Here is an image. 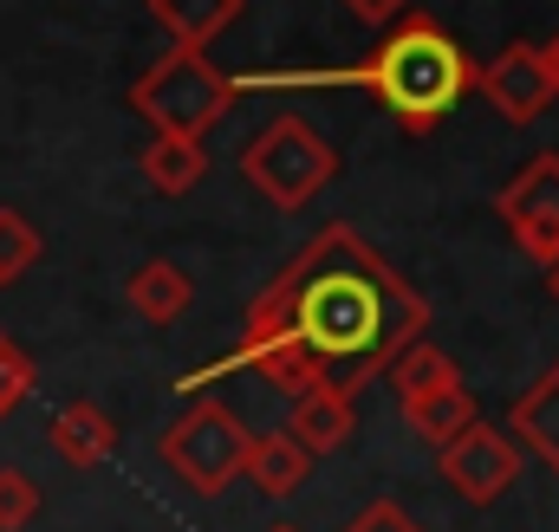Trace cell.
I'll return each mask as SVG.
<instances>
[{"mask_svg":"<svg viewBox=\"0 0 559 532\" xmlns=\"http://www.w3.org/2000/svg\"><path fill=\"white\" fill-rule=\"evenodd\" d=\"M365 26H391V20H404L411 13V0H345Z\"/></svg>","mask_w":559,"mask_h":532,"instance_id":"7402d4cb","label":"cell"},{"mask_svg":"<svg viewBox=\"0 0 559 532\" xmlns=\"http://www.w3.org/2000/svg\"><path fill=\"white\" fill-rule=\"evenodd\" d=\"M345 532H423V527L404 513V507H397V500H371V507H365V513H358Z\"/></svg>","mask_w":559,"mask_h":532,"instance_id":"44dd1931","label":"cell"},{"mask_svg":"<svg viewBox=\"0 0 559 532\" xmlns=\"http://www.w3.org/2000/svg\"><path fill=\"white\" fill-rule=\"evenodd\" d=\"M306 474H312V455H306L286 428H274V435H254V448H248V481H254L267 500H286Z\"/></svg>","mask_w":559,"mask_h":532,"instance_id":"9a60e30c","label":"cell"},{"mask_svg":"<svg viewBox=\"0 0 559 532\" xmlns=\"http://www.w3.org/2000/svg\"><path fill=\"white\" fill-rule=\"evenodd\" d=\"M39 513V487L20 468H0V532H20Z\"/></svg>","mask_w":559,"mask_h":532,"instance_id":"d6986e66","label":"cell"},{"mask_svg":"<svg viewBox=\"0 0 559 532\" xmlns=\"http://www.w3.org/2000/svg\"><path fill=\"white\" fill-rule=\"evenodd\" d=\"M241 7L248 0H150V20L176 39V46H209V39H222L235 20H241Z\"/></svg>","mask_w":559,"mask_h":532,"instance_id":"8fae6325","label":"cell"},{"mask_svg":"<svg viewBox=\"0 0 559 532\" xmlns=\"http://www.w3.org/2000/svg\"><path fill=\"white\" fill-rule=\"evenodd\" d=\"M26 390H33V358H26V351L0 331V422L20 409V397H26Z\"/></svg>","mask_w":559,"mask_h":532,"instance_id":"ffe728a7","label":"cell"},{"mask_svg":"<svg viewBox=\"0 0 559 532\" xmlns=\"http://www.w3.org/2000/svg\"><path fill=\"white\" fill-rule=\"evenodd\" d=\"M267 532H299V527H267Z\"/></svg>","mask_w":559,"mask_h":532,"instance_id":"d4e9b609","label":"cell"},{"mask_svg":"<svg viewBox=\"0 0 559 532\" xmlns=\"http://www.w3.org/2000/svg\"><path fill=\"white\" fill-rule=\"evenodd\" d=\"M547 292H554V299H559V261L547 266Z\"/></svg>","mask_w":559,"mask_h":532,"instance_id":"cb8c5ba5","label":"cell"},{"mask_svg":"<svg viewBox=\"0 0 559 532\" xmlns=\"http://www.w3.org/2000/svg\"><path fill=\"white\" fill-rule=\"evenodd\" d=\"M475 92H481L508 124H534V118L554 105V78H547L540 46H508V52H495L488 65H475Z\"/></svg>","mask_w":559,"mask_h":532,"instance_id":"ba28073f","label":"cell"},{"mask_svg":"<svg viewBox=\"0 0 559 532\" xmlns=\"http://www.w3.org/2000/svg\"><path fill=\"white\" fill-rule=\"evenodd\" d=\"M352 428H358V402L352 397H338V390H306V397H293V422H286V435H293L312 461L332 455V448H345Z\"/></svg>","mask_w":559,"mask_h":532,"instance_id":"9c48e42d","label":"cell"},{"mask_svg":"<svg viewBox=\"0 0 559 532\" xmlns=\"http://www.w3.org/2000/svg\"><path fill=\"white\" fill-rule=\"evenodd\" d=\"M404 415H411V428H417L429 448H449L475 422V397L455 384V390H436V397H423V402H404Z\"/></svg>","mask_w":559,"mask_h":532,"instance_id":"e0dca14e","label":"cell"},{"mask_svg":"<svg viewBox=\"0 0 559 532\" xmlns=\"http://www.w3.org/2000/svg\"><path fill=\"white\" fill-rule=\"evenodd\" d=\"M46 442H52V455H59L66 468H105L111 448H118V428H111V415H105L98 402H72V409L52 415Z\"/></svg>","mask_w":559,"mask_h":532,"instance_id":"30bf717a","label":"cell"},{"mask_svg":"<svg viewBox=\"0 0 559 532\" xmlns=\"http://www.w3.org/2000/svg\"><path fill=\"white\" fill-rule=\"evenodd\" d=\"M163 461L195 487V494H228L241 474H248V448H254V435H248V422L228 409V402H195L189 415H176L169 428H163Z\"/></svg>","mask_w":559,"mask_h":532,"instance_id":"5b68a950","label":"cell"},{"mask_svg":"<svg viewBox=\"0 0 559 532\" xmlns=\"http://www.w3.org/2000/svg\"><path fill=\"white\" fill-rule=\"evenodd\" d=\"M138 169L156 195H189V189L209 176V149H202L195 136H156V143H143Z\"/></svg>","mask_w":559,"mask_h":532,"instance_id":"4fadbf2b","label":"cell"},{"mask_svg":"<svg viewBox=\"0 0 559 532\" xmlns=\"http://www.w3.org/2000/svg\"><path fill=\"white\" fill-rule=\"evenodd\" d=\"M508 428L559 474V364L534 384V390H521V402L508 409Z\"/></svg>","mask_w":559,"mask_h":532,"instance_id":"5bb4252c","label":"cell"},{"mask_svg":"<svg viewBox=\"0 0 559 532\" xmlns=\"http://www.w3.org/2000/svg\"><path fill=\"white\" fill-rule=\"evenodd\" d=\"M442 455V481L468 500V507H495L514 481H521V448H514V435L508 428H495V422H468L449 448H436Z\"/></svg>","mask_w":559,"mask_h":532,"instance_id":"52a82bcc","label":"cell"},{"mask_svg":"<svg viewBox=\"0 0 559 532\" xmlns=\"http://www.w3.org/2000/svg\"><path fill=\"white\" fill-rule=\"evenodd\" d=\"M540 59H547V78H554V98H559V33L540 46Z\"/></svg>","mask_w":559,"mask_h":532,"instance_id":"603a6c76","label":"cell"},{"mask_svg":"<svg viewBox=\"0 0 559 532\" xmlns=\"http://www.w3.org/2000/svg\"><path fill=\"white\" fill-rule=\"evenodd\" d=\"M124 299L138 305V318H150V325H176V318L189 312L195 286H189V273L176 261H143L138 273H131V286H124Z\"/></svg>","mask_w":559,"mask_h":532,"instance_id":"7c38bea8","label":"cell"},{"mask_svg":"<svg viewBox=\"0 0 559 532\" xmlns=\"http://www.w3.org/2000/svg\"><path fill=\"white\" fill-rule=\"evenodd\" d=\"M228 105H235V78L215 72L209 52H195V46H169L131 85V111L150 118L156 136H195L202 143V131L215 118H228Z\"/></svg>","mask_w":559,"mask_h":532,"instance_id":"3957f363","label":"cell"},{"mask_svg":"<svg viewBox=\"0 0 559 532\" xmlns=\"http://www.w3.org/2000/svg\"><path fill=\"white\" fill-rule=\"evenodd\" d=\"M495 215H501V228L514 234V247H521L527 261H540V266L559 261V156L554 149H540V156L495 195Z\"/></svg>","mask_w":559,"mask_h":532,"instance_id":"8992f818","label":"cell"},{"mask_svg":"<svg viewBox=\"0 0 559 532\" xmlns=\"http://www.w3.org/2000/svg\"><path fill=\"white\" fill-rule=\"evenodd\" d=\"M455 384H462L455 358L436 351V344H423V338L391 364V390H397V402H423V397H436V390H455Z\"/></svg>","mask_w":559,"mask_h":532,"instance_id":"2e32d148","label":"cell"},{"mask_svg":"<svg viewBox=\"0 0 559 532\" xmlns=\"http://www.w3.org/2000/svg\"><path fill=\"white\" fill-rule=\"evenodd\" d=\"M248 85H358L371 92V105H384L411 136H429L468 92H475V59L462 52L455 33H442L429 13H404L384 26V39H371V52L345 72H293V78H235V98Z\"/></svg>","mask_w":559,"mask_h":532,"instance_id":"7a4b0ae2","label":"cell"},{"mask_svg":"<svg viewBox=\"0 0 559 532\" xmlns=\"http://www.w3.org/2000/svg\"><path fill=\"white\" fill-rule=\"evenodd\" d=\"M423 331H429V299L358 228L325 221L293 254V266H280L261 286V299L248 305L241 344L209 371H195L182 390H202L209 377H228V371H254L286 397H306V390L358 397Z\"/></svg>","mask_w":559,"mask_h":532,"instance_id":"6da1fadb","label":"cell"},{"mask_svg":"<svg viewBox=\"0 0 559 532\" xmlns=\"http://www.w3.org/2000/svg\"><path fill=\"white\" fill-rule=\"evenodd\" d=\"M241 176H248L254 195H267L274 208H306V202L338 176V149L312 131L306 118H274L267 131L241 149Z\"/></svg>","mask_w":559,"mask_h":532,"instance_id":"277c9868","label":"cell"},{"mask_svg":"<svg viewBox=\"0 0 559 532\" xmlns=\"http://www.w3.org/2000/svg\"><path fill=\"white\" fill-rule=\"evenodd\" d=\"M46 254V241H39V228L26 221V215H13V208H0V286L7 279H20L26 266H39Z\"/></svg>","mask_w":559,"mask_h":532,"instance_id":"ac0fdd59","label":"cell"}]
</instances>
